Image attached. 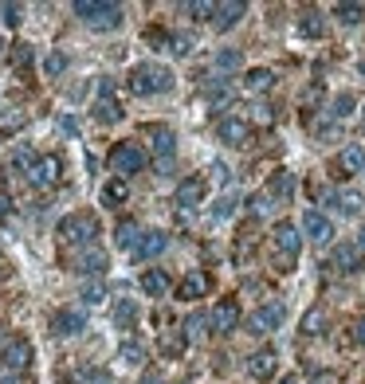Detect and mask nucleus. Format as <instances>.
I'll use <instances>...</instances> for the list:
<instances>
[{
	"instance_id": "obj_1",
	"label": "nucleus",
	"mask_w": 365,
	"mask_h": 384,
	"mask_svg": "<svg viewBox=\"0 0 365 384\" xmlns=\"http://www.w3.org/2000/svg\"><path fill=\"white\" fill-rule=\"evenodd\" d=\"M173 87V71L161 67V63H138V67L130 71V90L149 99V94H161V90Z\"/></svg>"
},
{
	"instance_id": "obj_2",
	"label": "nucleus",
	"mask_w": 365,
	"mask_h": 384,
	"mask_svg": "<svg viewBox=\"0 0 365 384\" xmlns=\"http://www.w3.org/2000/svg\"><path fill=\"white\" fill-rule=\"evenodd\" d=\"M75 16L87 20L90 28H118L122 24V8L106 4V0H75Z\"/></svg>"
},
{
	"instance_id": "obj_3",
	"label": "nucleus",
	"mask_w": 365,
	"mask_h": 384,
	"mask_svg": "<svg viewBox=\"0 0 365 384\" xmlns=\"http://www.w3.org/2000/svg\"><path fill=\"white\" fill-rule=\"evenodd\" d=\"M95 236H99V220L90 216V212H75V216L60 220V239L63 243H95Z\"/></svg>"
},
{
	"instance_id": "obj_4",
	"label": "nucleus",
	"mask_w": 365,
	"mask_h": 384,
	"mask_svg": "<svg viewBox=\"0 0 365 384\" xmlns=\"http://www.w3.org/2000/svg\"><path fill=\"white\" fill-rule=\"evenodd\" d=\"M271 247L279 251V259H283V266L279 271H291V263H295V255L303 251V236H298L295 224H275V232H271Z\"/></svg>"
},
{
	"instance_id": "obj_5",
	"label": "nucleus",
	"mask_w": 365,
	"mask_h": 384,
	"mask_svg": "<svg viewBox=\"0 0 365 384\" xmlns=\"http://www.w3.org/2000/svg\"><path fill=\"white\" fill-rule=\"evenodd\" d=\"M110 169L118 173V180H126V177H134V173L146 169V153H142L134 141H122V145L110 149Z\"/></svg>"
},
{
	"instance_id": "obj_6",
	"label": "nucleus",
	"mask_w": 365,
	"mask_h": 384,
	"mask_svg": "<svg viewBox=\"0 0 365 384\" xmlns=\"http://www.w3.org/2000/svg\"><path fill=\"white\" fill-rule=\"evenodd\" d=\"M283 318H287V306L283 302H263L256 314L247 318V334L263 337V334H271V329H279V325H283Z\"/></svg>"
},
{
	"instance_id": "obj_7",
	"label": "nucleus",
	"mask_w": 365,
	"mask_h": 384,
	"mask_svg": "<svg viewBox=\"0 0 365 384\" xmlns=\"http://www.w3.org/2000/svg\"><path fill=\"white\" fill-rule=\"evenodd\" d=\"M146 138H149V149H153L158 165H161V169L173 165V149H177V138H173V129H169V126H146Z\"/></svg>"
},
{
	"instance_id": "obj_8",
	"label": "nucleus",
	"mask_w": 365,
	"mask_h": 384,
	"mask_svg": "<svg viewBox=\"0 0 365 384\" xmlns=\"http://www.w3.org/2000/svg\"><path fill=\"white\" fill-rule=\"evenodd\" d=\"M122 118V106L118 99H114V83L102 79L99 83V102H95V122H102V126H110V122Z\"/></svg>"
},
{
	"instance_id": "obj_9",
	"label": "nucleus",
	"mask_w": 365,
	"mask_h": 384,
	"mask_svg": "<svg viewBox=\"0 0 365 384\" xmlns=\"http://www.w3.org/2000/svg\"><path fill=\"white\" fill-rule=\"evenodd\" d=\"M83 329H87V314H83V310H75V306H67V310H55V314H51V334L71 337V334H83Z\"/></svg>"
},
{
	"instance_id": "obj_10",
	"label": "nucleus",
	"mask_w": 365,
	"mask_h": 384,
	"mask_svg": "<svg viewBox=\"0 0 365 384\" xmlns=\"http://www.w3.org/2000/svg\"><path fill=\"white\" fill-rule=\"evenodd\" d=\"M208 322H212V329H220V334H232V329L240 325V302L236 298H220V302L212 306Z\"/></svg>"
},
{
	"instance_id": "obj_11",
	"label": "nucleus",
	"mask_w": 365,
	"mask_h": 384,
	"mask_svg": "<svg viewBox=\"0 0 365 384\" xmlns=\"http://www.w3.org/2000/svg\"><path fill=\"white\" fill-rule=\"evenodd\" d=\"M60 173H63V161L51 153V157H40L36 165H32V173H28V180L36 188H51L55 180H60Z\"/></svg>"
},
{
	"instance_id": "obj_12",
	"label": "nucleus",
	"mask_w": 365,
	"mask_h": 384,
	"mask_svg": "<svg viewBox=\"0 0 365 384\" xmlns=\"http://www.w3.org/2000/svg\"><path fill=\"white\" fill-rule=\"evenodd\" d=\"M32 364V345L24 341V337H12L8 345H4V369L8 373H24Z\"/></svg>"
},
{
	"instance_id": "obj_13",
	"label": "nucleus",
	"mask_w": 365,
	"mask_h": 384,
	"mask_svg": "<svg viewBox=\"0 0 365 384\" xmlns=\"http://www.w3.org/2000/svg\"><path fill=\"white\" fill-rule=\"evenodd\" d=\"M205 177H185L177 185V197H173V204H181V208H197L200 200H205Z\"/></svg>"
},
{
	"instance_id": "obj_14",
	"label": "nucleus",
	"mask_w": 365,
	"mask_h": 384,
	"mask_svg": "<svg viewBox=\"0 0 365 384\" xmlns=\"http://www.w3.org/2000/svg\"><path fill=\"white\" fill-rule=\"evenodd\" d=\"M169 247V236L165 232H142V239H138V247H134V259H158L161 251Z\"/></svg>"
},
{
	"instance_id": "obj_15",
	"label": "nucleus",
	"mask_w": 365,
	"mask_h": 384,
	"mask_svg": "<svg viewBox=\"0 0 365 384\" xmlns=\"http://www.w3.org/2000/svg\"><path fill=\"white\" fill-rule=\"evenodd\" d=\"M208 275L205 271H188L185 278H181V286H177V298H185V302H197V298H205L208 294Z\"/></svg>"
},
{
	"instance_id": "obj_16",
	"label": "nucleus",
	"mask_w": 365,
	"mask_h": 384,
	"mask_svg": "<svg viewBox=\"0 0 365 384\" xmlns=\"http://www.w3.org/2000/svg\"><path fill=\"white\" fill-rule=\"evenodd\" d=\"M303 232L315 239V243H326V239L334 236V224H330L322 212H315V208H310V212H303Z\"/></svg>"
},
{
	"instance_id": "obj_17",
	"label": "nucleus",
	"mask_w": 365,
	"mask_h": 384,
	"mask_svg": "<svg viewBox=\"0 0 365 384\" xmlns=\"http://www.w3.org/2000/svg\"><path fill=\"white\" fill-rule=\"evenodd\" d=\"M330 263H334L342 275H354V271H361V247L357 243H338Z\"/></svg>"
},
{
	"instance_id": "obj_18",
	"label": "nucleus",
	"mask_w": 365,
	"mask_h": 384,
	"mask_svg": "<svg viewBox=\"0 0 365 384\" xmlns=\"http://www.w3.org/2000/svg\"><path fill=\"white\" fill-rule=\"evenodd\" d=\"M247 4H240V0H228V4H216V16H212V24H216V31H228L236 28L240 20H244Z\"/></svg>"
},
{
	"instance_id": "obj_19",
	"label": "nucleus",
	"mask_w": 365,
	"mask_h": 384,
	"mask_svg": "<svg viewBox=\"0 0 365 384\" xmlns=\"http://www.w3.org/2000/svg\"><path fill=\"white\" fill-rule=\"evenodd\" d=\"M216 134H220V141H228V145H244V141L252 138V126H247L244 118H224L216 126Z\"/></svg>"
},
{
	"instance_id": "obj_20",
	"label": "nucleus",
	"mask_w": 365,
	"mask_h": 384,
	"mask_svg": "<svg viewBox=\"0 0 365 384\" xmlns=\"http://www.w3.org/2000/svg\"><path fill=\"white\" fill-rule=\"evenodd\" d=\"M275 369H279L275 349H259V353L247 361V373L256 376V381H267V376H275Z\"/></svg>"
},
{
	"instance_id": "obj_21",
	"label": "nucleus",
	"mask_w": 365,
	"mask_h": 384,
	"mask_svg": "<svg viewBox=\"0 0 365 384\" xmlns=\"http://www.w3.org/2000/svg\"><path fill=\"white\" fill-rule=\"evenodd\" d=\"M75 271H83V275H102V271H106V251H102V247H87V251H79Z\"/></svg>"
},
{
	"instance_id": "obj_22",
	"label": "nucleus",
	"mask_w": 365,
	"mask_h": 384,
	"mask_svg": "<svg viewBox=\"0 0 365 384\" xmlns=\"http://www.w3.org/2000/svg\"><path fill=\"white\" fill-rule=\"evenodd\" d=\"M322 31H326V16H322V12L306 8L303 16H298V36H306V40H318Z\"/></svg>"
},
{
	"instance_id": "obj_23",
	"label": "nucleus",
	"mask_w": 365,
	"mask_h": 384,
	"mask_svg": "<svg viewBox=\"0 0 365 384\" xmlns=\"http://www.w3.org/2000/svg\"><path fill=\"white\" fill-rule=\"evenodd\" d=\"M110 318H114V325H118V329H130V325L138 322V302H134V298H118Z\"/></svg>"
},
{
	"instance_id": "obj_24",
	"label": "nucleus",
	"mask_w": 365,
	"mask_h": 384,
	"mask_svg": "<svg viewBox=\"0 0 365 384\" xmlns=\"http://www.w3.org/2000/svg\"><path fill=\"white\" fill-rule=\"evenodd\" d=\"M142 290H146L149 298H161L169 290V275H165V271H158V266L146 271V275H142Z\"/></svg>"
},
{
	"instance_id": "obj_25",
	"label": "nucleus",
	"mask_w": 365,
	"mask_h": 384,
	"mask_svg": "<svg viewBox=\"0 0 365 384\" xmlns=\"http://www.w3.org/2000/svg\"><path fill=\"white\" fill-rule=\"evenodd\" d=\"M126 197H130V188H126V180H106L102 185V204L106 208H118V204H126Z\"/></svg>"
},
{
	"instance_id": "obj_26",
	"label": "nucleus",
	"mask_w": 365,
	"mask_h": 384,
	"mask_svg": "<svg viewBox=\"0 0 365 384\" xmlns=\"http://www.w3.org/2000/svg\"><path fill=\"white\" fill-rule=\"evenodd\" d=\"M338 165H342L345 173H365V149L361 145H345L342 157H338Z\"/></svg>"
},
{
	"instance_id": "obj_27",
	"label": "nucleus",
	"mask_w": 365,
	"mask_h": 384,
	"mask_svg": "<svg viewBox=\"0 0 365 384\" xmlns=\"http://www.w3.org/2000/svg\"><path fill=\"white\" fill-rule=\"evenodd\" d=\"M326 329V306H310L303 314V334H310V337H318Z\"/></svg>"
},
{
	"instance_id": "obj_28",
	"label": "nucleus",
	"mask_w": 365,
	"mask_h": 384,
	"mask_svg": "<svg viewBox=\"0 0 365 384\" xmlns=\"http://www.w3.org/2000/svg\"><path fill=\"white\" fill-rule=\"evenodd\" d=\"M71 381H75V384H114L106 369H95V364H83V369H75V376H71Z\"/></svg>"
},
{
	"instance_id": "obj_29",
	"label": "nucleus",
	"mask_w": 365,
	"mask_h": 384,
	"mask_svg": "<svg viewBox=\"0 0 365 384\" xmlns=\"http://www.w3.org/2000/svg\"><path fill=\"white\" fill-rule=\"evenodd\" d=\"M291 188H295L291 173H283V169H279V173H275V180L267 185V197H271V200H287V197H291Z\"/></svg>"
},
{
	"instance_id": "obj_30",
	"label": "nucleus",
	"mask_w": 365,
	"mask_h": 384,
	"mask_svg": "<svg viewBox=\"0 0 365 384\" xmlns=\"http://www.w3.org/2000/svg\"><path fill=\"white\" fill-rule=\"evenodd\" d=\"M138 239H142L138 224H134V220H122L118 232H114V243H118V247H138Z\"/></svg>"
},
{
	"instance_id": "obj_31",
	"label": "nucleus",
	"mask_w": 365,
	"mask_h": 384,
	"mask_svg": "<svg viewBox=\"0 0 365 384\" xmlns=\"http://www.w3.org/2000/svg\"><path fill=\"white\" fill-rule=\"evenodd\" d=\"M247 90H271L275 87V75H271V71L267 67H256V71H247Z\"/></svg>"
},
{
	"instance_id": "obj_32",
	"label": "nucleus",
	"mask_w": 365,
	"mask_h": 384,
	"mask_svg": "<svg viewBox=\"0 0 365 384\" xmlns=\"http://www.w3.org/2000/svg\"><path fill=\"white\" fill-rule=\"evenodd\" d=\"M330 204H338V212H342V216H357L361 197H357V192H338V197H330Z\"/></svg>"
},
{
	"instance_id": "obj_33",
	"label": "nucleus",
	"mask_w": 365,
	"mask_h": 384,
	"mask_svg": "<svg viewBox=\"0 0 365 384\" xmlns=\"http://www.w3.org/2000/svg\"><path fill=\"white\" fill-rule=\"evenodd\" d=\"M334 16L342 24H361L365 20V4H334Z\"/></svg>"
},
{
	"instance_id": "obj_34",
	"label": "nucleus",
	"mask_w": 365,
	"mask_h": 384,
	"mask_svg": "<svg viewBox=\"0 0 365 384\" xmlns=\"http://www.w3.org/2000/svg\"><path fill=\"white\" fill-rule=\"evenodd\" d=\"M185 341H188L185 334H165V337H161V353H165L169 361H173V357L185 353Z\"/></svg>"
},
{
	"instance_id": "obj_35",
	"label": "nucleus",
	"mask_w": 365,
	"mask_h": 384,
	"mask_svg": "<svg viewBox=\"0 0 365 384\" xmlns=\"http://www.w3.org/2000/svg\"><path fill=\"white\" fill-rule=\"evenodd\" d=\"M354 106H357V99L350 94V90H342V94L334 99V106H330V114H334V118H350V114H354Z\"/></svg>"
},
{
	"instance_id": "obj_36",
	"label": "nucleus",
	"mask_w": 365,
	"mask_h": 384,
	"mask_svg": "<svg viewBox=\"0 0 365 384\" xmlns=\"http://www.w3.org/2000/svg\"><path fill=\"white\" fill-rule=\"evenodd\" d=\"M118 361H126V364H142V361H146V349H142L138 341H122Z\"/></svg>"
},
{
	"instance_id": "obj_37",
	"label": "nucleus",
	"mask_w": 365,
	"mask_h": 384,
	"mask_svg": "<svg viewBox=\"0 0 365 384\" xmlns=\"http://www.w3.org/2000/svg\"><path fill=\"white\" fill-rule=\"evenodd\" d=\"M63 71H67V55H63V51H51L48 59H43V75L55 79V75H63Z\"/></svg>"
},
{
	"instance_id": "obj_38",
	"label": "nucleus",
	"mask_w": 365,
	"mask_h": 384,
	"mask_svg": "<svg viewBox=\"0 0 365 384\" xmlns=\"http://www.w3.org/2000/svg\"><path fill=\"white\" fill-rule=\"evenodd\" d=\"M36 161H40V157H36V153L24 145V149H16V157H12V169H16V173H32V165H36Z\"/></svg>"
},
{
	"instance_id": "obj_39",
	"label": "nucleus",
	"mask_w": 365,
	"mask_h": 384,
	"mask_svg": "<svg viewBox=\"0 0 365 384\" xmlns=\"http://www.w3.org/2000/svg\"><path fill=\"white\" fill-rule=\"evenodd\" d=\"M102 298H106V286H102L99 278H95V283H87V286H83V302H87V306H99Z\"/></svg>"
},
{
	"instance_id": "obj_40",
	"label": "nucleus",
	"mask_w": 365,
	"mask_h": 384,
	"mask_svg": "<svg viewBox=\"0 0 365 384\" xmlns=\"http://www.w3.org/2000/svg\"><path fill=\"white\" fill-rule=\"evenodd\" d=\"M12 67H16V71H28L32 67V48H28V43H16V48H12Z\"/></svg>"
},
{
	"instance_id": "obj_41",
	"label": "nucleus",
	"mask_w": 365,
	"mask_h": 384,
	"mask_svg": "<svg viewBox=\"0 0 365 384\" xmlns=\"http://www.w3.org/2000/svg\"><path fill=\"white\" fill-rule=\"evenodd\" d=\"M212 63H216L220 71H236V67H240V51L224 48V51H216V59H212Z\"/></svg>"
},
{
	"instance_id": "obj_42",
	"label": "nucleus",
	"mask_w": 365,
	"mask_h": 384,
	"mask_svg": "<svg viewBox=\"0 0 365 384\" xmlns=\"http://www.w3.org/2000/svg\"><path fill=\"white\" fill-rule=\"evenodd\" d=\"M185 8L193 12L197 20H208V16H216V4H212V0H193V4H185Z\"/></svg>"
},
{
	"instance_id": "obj_43",
	"label": "nucleus",
	"mask_w": 365,
	"mask_h": 384,
	"mask_svg": "<svg viewBox=\"0 0 365 384\" xmlns=\"http://www.w3.org/2000/svg\"><path fill=\"white\" fill-rule=\"evenodd\" d=\"M236 212V197H220L216 204H212V220H228Z\"/></svg>"
},
{
	"instance_id": "obj_44",
	"label": "nucleus",
	"mask_w": 365,
	"mask_h": 384,
	"mask_svg": "<svg viewBox=\"0 0 365 384\" xmlns=\"http://www.w3.org/2000/svg\"><path fill=\"white\" fill-rule=\"evenodd\" d=\"M0 16H4V24H8V28H20L24 8H20V4H0Z\"/></svg>"
},
{
	"instance_id": "obj_45",
	"label": "nucleus",
	"mask_w": 365,
	"mask_h": 384,
	"mask_svg": "<svg viewBox=\"0 0 365 384\" xmlns=\"http://www.w3.org/2000/svg\"><path fill=\"white\" fill-rule=\"evenodd\" d=\"M205 325H212V322H208V314H193L185 322V337H200V334H205Z\"/></svg>"
},
{
	"instance_id": "obj_46",
	"label": "nucleus",
	"mask_w": 365,
	"mask_h": 384,
	"mask_svg": "<svg viewBox=\"0 0 365 384\" xmlns=\"http://www.w3.org/2000/svg\"><path fill=\"white\" fill-rule=\"evenodd\" d=\"M169 51L173 55H188V36H169Z\"/></svg>"
},
{
	"instance_id": "obj_47",
	"label": "nucleus",
	"mask_w": 365,
	"mask_h": 384,
	"mask_svg": "<svg viewBox=\"0 0 365 384\" xmlns=\"http://www.w3.org/2000/svg\"><path fill=\"white\" fill-rule=\"evenodd\" d=\"M267 204H271V197H267V192L252 197V216H267Z\"/></svg>"
},
{
	"instance_id": "obj_48",
	"label": "nucleus",
	"mask_w": 365,
	"mask_h": 384,
	"mask_svg": "<svg viewBox=\"0 0 365 384\" xmlns=\"http://www.w3.org/2000/svg\"><path fill=\"white\" fill-rule=\"evenodd\" d=\"M354 341L365 345V318H357V322H354Z\"/></svg>"
},
{
	"instance_id": "obj_49",
	"label": "nucleus",
	"mask_w": 365,
	"mask_h": 384,
	"mask_svg": "<svg viewBox=\"0 0 365 384\" xmlns=\"http://www.w3.org/2000/svg\"><path fill=\"white\" fill-rule=\"evenodd\" d=\"M212 177H216L220 185H224V180H228V165H224V161H216V165H212Z\"/></svg>"
},
{
	"instance_id": "obj_50",
	"label": "nucleus",
	"mask_w": 365,
	"mask_h": 384,
	"mask_svg": "<svg viewBox=\"0 0 365 384\" xmlns=\"http://www.w3.org/2000/svg\"><path fill=\"white\" fill-rule=\"evenodd\" d=\"M8 208H12V200H8V192H0V216H8Z\"/></svg>"
},
{
	"instance_id": "obj_51",
	"label": "nucleus",
	"mask_w": 365,
	"mask_h": 384,
	"mask_svg": "<svg viewBox=\"0 0 365 384\" xmlns=\"http://www.w3.org/2000/svg\"><path fill=\"white\" fill-rule=\"evenodd\" d=\"M0 384H24V381H20V373H4V376H0Z\"/></svg>"
},
{
	"instance_id": "obj_52",
	"label": "nucleus",
	"mask_w": 365,
	"mask_h": 384,
	"mask_svg": "<svg viewBox=\"0 0 365 384\" xmlns=\"http://www.w3.org/2000/svg\"><path fill=\"white\" fill-rule=\"evenodd\" d=\"M310 384H334V373H318Z\"/></svg>"
},
{
	"instance_id": "obj_53",
	"label": "nucleus",
	"mask_w": 365,
	"mask_h": 384,
	"mask_svg": "<svg viewBox=\"0 0 365 384\" xmlns=\"http://www.w3.org/2000/svg\"><path fill=\"white\" fill-rule=\"evenodd\" d=\"M142 384H161V376L158 373H146V376H142Z\"/></svg>"
},
{
	"instance_id": "obj_54",
	"label": "nucleus",
	"mask_w": 365,
	"mask_h": 384,
	"mask_svg": "<svg viewBox=\"0 0 365 384\" xmlns=\"http://www.w3.org/2000/svg\"><path fill=\"white\" fill-rule=\"evenodd\" d=\"M283 384H303V381H298V376H283Z\"/></svg>"
},
{
	"instance_id": "obj_55",
	"label": "nucleus",
	"mask_w": 365,
	"mask_h": 384,
	"mask_svg": "<svg viewBox=\"0 0 365 384\" xmlns=\"http://www.w3.org/2000/svg\"><path fill=\"white\" fill-rule=\"evenodd\" d=\"M357 247H365V232H361V236H357Z\"/></svg>"
},
{
	"instance_id": "obj_56",
	"label": "nucleus",
	"mask_w": 365,
	"mask_h": 384,
	"mask_svg": "<svg viewBox=\"0 0 365 384\" xmlns=\"http://www.w3.org/2000/svg\"><path fill=\"white\" fill-rule=\"evenodd\" d=\"M357 71H361V79H365V59H361V63H357Z\"/></svg>"
},
{
	"instance_id": "obj_57",
	"label": "nucleus",
	"mask_w": 365,
	"mask_h": 384,
	"mask_svg": "<svg viewBox=\"0 0 365 384\" xmlns=\"http://www.w3.org/2000/svg\"><path fill=\"white\" fill-rule=\"evenodd\" d=\"M181 384H193V381H181Z\"/></svg>"
}]
</instances>
